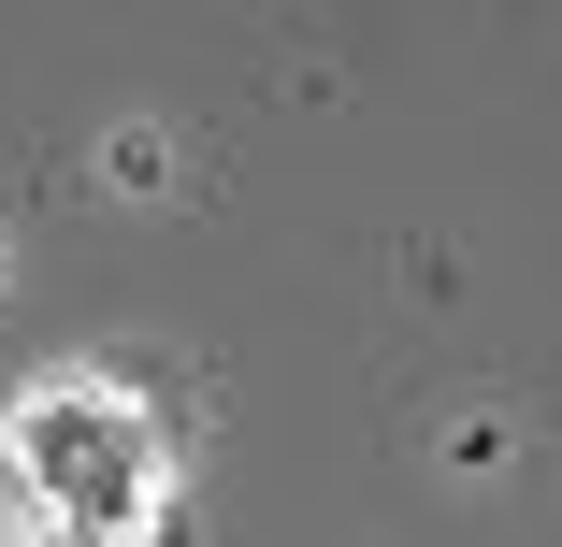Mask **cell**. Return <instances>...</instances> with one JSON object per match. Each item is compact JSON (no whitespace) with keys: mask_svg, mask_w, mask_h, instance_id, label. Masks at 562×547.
Here are the masks:
<instances>
[{"mask_svg":"<svg viewBox=\"0 0 562 547\" xmlns=\"http://www.w3.org/2000/svg\"><path fill=\"white\" fill-rule=\"evenodd\" d=\"M101 173H116V187H173V145H159V130H116V145H101Z\"/></svg>","mask_w":562,"mask_h":547,"instance_id":"1","label":"cell"}]
</instances>
